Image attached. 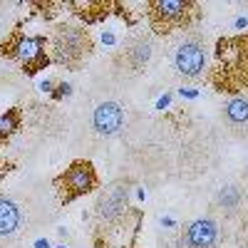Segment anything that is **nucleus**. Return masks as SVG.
<instances>
[{
	"mask_svg": "<svg viewBox=\"0 0 248 248\" xmlns=\"http://www.w3.org/2000/svg\"><path fill=\"white\" fill-rule=\"evenodd\" d=\"M216 238H218V229H216V223L209 221V218L194 221L189 226V231H186V241H189L191 248H214Z\"/></svg>",
	"mask_w": 248,
	"mask_h": 248,
	"instance_id": "39448f33",
	"label": "nucleus"
},
{
	"mask_svg": "<svg viewBox=\"0 0 248 248\" xmlns=\"http://www.w3.org/2000/svg\"><path fill=\"white\" fill-rule=\"evenodd\" d=\"M13 122H15V112H10V117H8V119H3V122H0V132H10Z\"/></svg>",
	"mask_w": 248,
	"mask_h": 248,
	"instance_id": "ddd939ff",
	"label": "nucleus"
},
{
	"mask_svg": "<svg viewBox=\"0 0 248 248\" xmlns=\"http://www.w3.org/2000/svg\"><path fill=\"white\" fill-rule=\"evenodd\" d=\"M124 206H127V189H114L107 199H102V216H117L124 211Z\"/></svg>",
	"mask_w": 248,
	"mask_h": 248,
	"instance_id": "6e6552de",
	"label": "nucleus"
},
{
	"mask_svg": "<svg viewBox=\"0 0 248 248\" xmlns=\"http://www.w3.org/2000/svg\"><path fill=\"white\" fill-rule=\"evenodd\" d=\"M94 181L97 179H94L92 164L90 161H77L67 169V174L62 176V194H65V199H75L79 194H87V191H92Z\"/></svg>",
	"mask_w": 248,
	"mask_h": 248,
	"instance_id": "7ed1b4c3",
	"label": "nucleus"
},
{
	"mask_svg": "<svg viewBox=\"0 0 248 248\" xmlns=\"http://www.w3.org/2000/svg\"><path fill=\"white\" fill-rule=\"evenodd\" d=\"M40 47H43V43H40L37 37H28L25 43L20 45V57H23L25 62H30V60H35L40 55Z\"/></svg>",
	"mask_w": 248,
	"mask_h": 248,
	"instance_id": "f8f14e48",
	"label": "nucleus"
},
{
	"mask_svg": "<svg viewBox=\"0 0 248 248\" xmlns=\"http://www.w3.org/2000/svg\"><path fill=\"white\" fill-rule=\"evenodd\" d=\"M152 8L156 23H174V20H181L189 13V3H181V0H159Z\"/></svg>",
	"mask_w": 248,
	"mask_h": 248,
	"instance_id": "423d86ee",
	"label": "nucleus"
},
{
	"mask_svg": "<svg viewBox=\"0 0 248 248\" xmlns=\"http://www.w3.org/2000/svg\"><path fill=\"white\" fill-rule=\"evenodd\" d=\"M226 117H229L233 124H246L248 122V99L236 97L226 105Z\"/></svg>",
	"mask_w": 248,
	"mask_h": 248,
	"instance_id": "9d476101",
	"label": "nucleus"
},
{
	"mask_svg": "<svg viewBox=\"0 0 248 248\" xmlns=\"http://www.w3.org/2000/svg\"><path fill=\"white\" fill-rule=\"evenodd\" d=\"M87 52V35L79 28H60L55 32V57L60 62H75Z\"/></svg>",
	"mask_w": 248,
	"mask_h": 248,
	"instance_id": "f03ea898",
	"label": "nucleus"
},
{
	"mask_svg": "<svg viewBox=\"0 0 248 248\" xmlns=\"http://www.w3.org/2000/svg\"><path fill=\"white\" fill-rule=\"evenodd\" d=\"M94 129L99 134H117L124 124V112L117 102H102V105L94 109Z\"/></svg>",
	"mask_w": 248,
	"mask_h": 248,
	"instance_id": "20e7f679",
	"label": "nucleus"
},
{
	"mask_svg": "<svg viewBox=\"0 0 248 248\" xmlns=\"http://www.w3.org/2000/svg\"><path fill=\"white\" fill-rule=\"evenodd\" d=\"M20 226V209L10 199H0V236H10Z\"/></svg>",
	"mask_w": 248,
	"mask_h": 248,
	"instance_id": "0eeeda50",
	"label": "nucleus"
},
{
	"mask_svg": "<svg viewBox=\"0 0 248 248\" xmlns=\"http://www.w3.org/2000/svg\"><path fill=\"white\" fill-rule=\"evenodd\" d=\"M152 55V45H149V40H137V43L132 45V57H134V65H144V62L149 60Z\"/></svg>",
	"mask_w": 248,
	"mask_h": 248,
	"instance_id": "9b49d317",
	"label": "nucleus"
},
{
	"mask_svg": "<svg viewBox=\"0 0 248 248\" xmlns=\"http://www.w3.org/2000/svg\"><path fill=\"white\" fill-rule=\"evenodd\" d=\"M206 65V52L199 40H184L174 52V67L184 77H199Z\"/></svg>",
	"mask_w": 248,
	"mask_h": 248,
	"instance_id": "f257e3e1",
	"label": "nucleus"
},
{
	"mask_svg": "<svg viewBox=\"0 0 248 248\" xmlns=\"http://www.w3.org/2000/svg\"><path fill=\"white\" fill-rule=\"evenodd\" d=\"M216 203L221 206V209H226V211H233L236 206L241 203V189H238V186H233V184L221 186L218 194H216Z\"/></svg>",
	"mask_w": 248,
	"mask_h": 248,
	"instance_id": "1a4fd4ad",
	"label": "nucleus"
}]
</instances>
